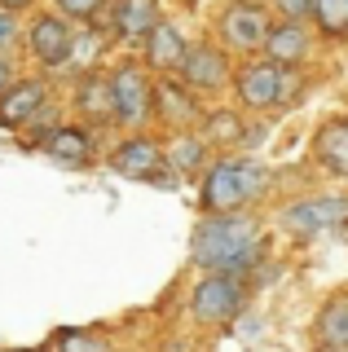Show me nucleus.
Masks as SVG:
<instances>
[{
    "label": "nucleus",
    "mask_w": 348,
    "mask_h": 352,
    "mask_svg": "<svg viewBox=\"0 0 348 352\" xmlns=\"http://www.w3.org/2000/svg\"><path fill=\"white\" fill-rule=\"evenodd\" d=\"M190 260L199 269L252 273L260 260V220L243 212H203L190 238Z\"/></svg>",
    "instance_id": "obj_1"
},
{
    "label": "nucleus",
    "mask_w": 348,
    "mask_h": 352,
    "mask_svg": "<svg viewBox=\"0 0 348 352\" xmlns=\"http://www.w3.org/2000/svg\"><path fill=\"white\" fill-rule=\"evenodd\" d=\"M269 194V168L256 159H216L203 172L199 207L203 212H243L247 203Z\"/></svg>",
    "instance_id": "obj_2"
},
{
    "label": "nucleus",
    "mask_w": 348,
    "mask_h": 352,
    "mask_svg": "<svg viewBox=\"0 0 348 352\" xmlns=\"http://www.w3.org/2000/svg\"><path fill=\"white\" fill-rule=\"evenodd\" d=\"M243 300H247V273L203 269V278L190 295V317L194 326H230L243 313Z\"/></svg>",
    "instance_id": "obj_3"
},
{
    "label": "nucleus",
    "mask_w": 348,
    "mask_h": 352,
    "mask_svg": "<svg viewBox=\"0 0 348 352\" xmlns=\"http://www.w3.org/2000/svg\"><path fill=\"white\" fill-rule=\"evenodd\" d=\"M282 229L296 238H322L348 225V194H313V198H296L278 212Z\"/></svg>",
    "instance_id": "obj_4"
},
{
    "label": "nucleus",
    "mask_w": 348,
    "mask_h": 352,
    "mask_svg": "<svg viewBox=\"0 0 348 352\" xmlns=\"http://www.w3.org/2000/svg\"><path fill=\"white\" fill-rule=\"evenodd\" d=\"M115 124L119 128H141L150 115H155V75H146L141 62H124L115 66Z\"/></svg>",
    "instance_id": "obj_5"
},
{
    "label": "nucleus",
    "mask_w": 348,
    "mask_h": 352,
    "mask_svg": "<svg viewBox=\"0 0 348 352\" xmlns=\"http://www.w3.org/2000/svg\"><path fill=\"white\" fill-rule=\"evenodd\" d=\"M269 27H274V22H269L265 5H256V0H234V5H225L221 22H216V31H221V44H225V49H238V53L265 49Z\"/></svg>",
    "instance_id": "obj_6"
},
{
    "label": "nucleus",
    "mask_w": 348,
    "mask_h": 352,
    "mask_svg": "<svg viewBox=\"0 0 348 352\" xmlns=\"http://www.w3.org/2000/svg\"><path fill=\"white\" fill-rule=\"evenodd\" d=\"M27 49L40 66H67L75 53V31L67 14H40L27 27Z\"/></svg>",
    "instance_id": "obj_7"
},
{
    "label": "nucleus",
    "mask_w": 348,
    "mask_h": 352,
    "mask_svg": "<svg viewBox=\"0 0 348 352\" xmlns=\"http://www.w3.org/2000/svg\"><path fill=\"white\" fill-rule=\"evenodd\" d=\"M278 88H282V66L274 58L265 62H243L234 71V93L243 110H269L278 106Z\"/></svg>",
    "instance_id": "obj_8"
},
{
    "label": "nucleus",
    "mask_w": 348,
    "mask_h": 352,
    "mask_svg": "<svg viewBox=\"0 0 348 352\" xmlns=\"http://www.w3.org/2000/svg\"><path fill=\"white\" fill-rule=\"evenodd\" d=\"M177 75L194 93H221L225 84H234L230 58H225V49H216V44H190V53H186V62H181Z\"/></svg>",
    "instance_id": "obj_9"
},
{
    "label": "nucleus",
    "mask_w": 348,
    "mask_h": 352,
    "mask_svg": "<svg viewBox=\"0 0 348 352\" xmlns=\"http://www.w3.org/2000/svg\"><path fill=\"white\" fill-rule=\"evenodd\" d=\"M111 168L128 181H155V176L168 168V150L159 146L155 137H128L124 146L111 154Z\"/></svg>",
    "instance_id": "obj_10"
},
{
    "label": "nucleus",
    "mask_w": 348,
    "mask_h": 352,
    "mask_svg": "<svg viewBox=\"0 0 348 352\" xmlns=\"http://www.w3.org/2000/svg\"><path fill=\"white\" fill-rule=\"evenodd\" d=\"M159 22H163L159 18V0H115L111 27L128 49H146V40L155 36Z\"/></svg>",
    "instance_id": "obj_11"
},
{
    "label": "nucleus",
    "mask_w": 348,
    "mask_h": 352,
    "mask_svg": "<svg viewBox=\"0 0 348 352\" xmlns=\"http://www.w3.org/2000/svg\"><path fill=\"white\" fill-rule=\"evenodd\" d=\"M155 115L172 128H186L199 119V102H194V88L177 75H159L155 80Z\"/></svg>",
    "instance_id": "obj_12"
},
{
    "label": "nucleus",
    "mask_w": 348,
    "mask_h": 352,
    "mask_svg": "<svg viewBox=\"0 0 348 352\" xmlns=\"http://www.w3.org/2000/svg\"><path fill=\"white\" fill-rule=\"evenodd\" d=\"M45 97H49L45 80H18L5 97H0V128H9V132L27 128L31 119L45 110Z\"/></svg>",
    "instance_id": "obj_13"
},
{
    "label": "nucleus",
    "mask_w": 348,
    "mask_h": 352,
    "mask_svg": "<svg viewBox=\"0 0 348 352\" xmlns=\"http://www.w3.org/2000/svg\"><path fill=\"white\" fill-rule=\"evenodd\" d=\"M75 106H80L84 124H115V75H102V71H89L75 88Z\"/></svg>",
    "instance_id": "obj_14"
},
{
    "label": "nucleus",
    "mask_w": 348,
    "mask_h": 352,
    "mask_svg": "<svg viewBox=\"0 0 348 352\" xmlns=\"http://www.w3.org/2000/svg\"><path fill=\"white\" fill-rule=\"evenodd\" d=\"M40 150H45L53 163H62V168H89V163L97 159V150H93V132H89V128H75V124L53 128Z\"/></svg>",
    "instance_id": "obj_15"
},
{
    "label": "nucleus",
    "mask_w": 348,
    "mask_h": 352,
    "mask_svg": "<svg viewBox=\"0 0 348 352\" xmlns=\"http://www.w3.org/2000/svg\"><path fill=\"white\" fill-rule=\"evenodd\" d=\"M146 66L150 71H159V75H172V71H181V62H186V53H190V40L181 36V27L177 22H159L155 27V36L146 40Z\"/></svg>",
    "instance_id": "obj_16"
},
{
    "label": "nucleus",
    "mask_w": 348,
    "mask_h": 352,
    "mask_svg": "<svg viewBox=\"0 0 348 352\" xmlns=\"http://www.w3.org/2000/svg\"><path fill=\"white\" fill-rule=\"evenodd\" d=\"M309 49H313V40H309V31H304V22L282 18V22H274V27H269L265 58H274L278 66H300L304 58H309Z\"/></svg>",
    "instance_id": "obj_17"
},
{
    "label": "nucleus",
    "mask_w": 348,
    "mask_h": 352,
    "mask_svg": "<svg viewBox=\"0 0 348 352\" xmlns=\"http://www.w3.org/2000/svg\"><path fill=\"white\" fill-rule=\"evenodd\" d=\"M313 154L326 172L348 176V119H326V124L313 132Z\"/></svg>",
    "instance_id": "obj_18"
},
{
    "label": "nucleus",
    "mask_w": 348,
    "mask_h": 352,
    "mask_svg": "<svg viewBox=\"0 0 348 352\" xmlns=\"http://www.w3.org/2000/svg\"><path fill=\"white\" fill-rule=\"evenodd\" d=\"M313 335H318V344H322V348H340V352L348 348V291L331 295V300L322 304Z\"/></svg>",
    "instance_id": "obj_19"
},
{
    "label": "nucleus",
    "mask_w": 348,
    "mask_h": 352,
    "mask_svg": "<svg viewBox=\"0 0 348 352\" xmlns=\"http://www.w3.org/2000/svg\"><path fill=\"white\" fill-rule=\"evenodd\" d=\"M208 146L212 141L203 137V132H181V137L168 146V163L181 176H194V172H203V163H208Z\"/></svg>",
    "instance_id": "obj_20"
},
{
    "label": "nucleus",
    "mask_w": 348,
    "mask_h": 352,
    "mask_svg": "<svg viewBox=\"0 0 348 352\" xmlns=\"http://www.w3.org/2000/svg\"><path fill=\"white\" fill-rule=\"evenodd\" d=\"M313 22L326 40H348V0H313Z\"/></svg>",
    "instance_id": "obj_21"
},
{
    "label": "nucleus",
    "mask_w": 348,
    "mask_h": 352,
    "mask_svg": "<svg viewBox=\"0 0 348 352\" xmlns=\"http://www.w3.org/2000/svg\"><path fill=\"white\" fill-rule=\"evenodd\" d=\"M203 137L216 141V146H234V141H243V137H247V128L238 124L234 110H216V115L203 119Z\"/></svg>",
    "instance_id": "obj_22"
},
{
    "label": "nucleus",
    "mask_w": 348,
    "mask_h": 352,
    "mask_svg": "<svg viewBox=\"0 0 348 352\" xmlns=\"http://www.w3.org/2000/svg\"><path fill=\"white\" fill-rule=\"evenodd\" d=\"M58 5V14H67L71 22H97L106 9V0H53Z\"/></svg>",
    "instance_id": "obj_23"
},
{
    "label": "nucleus",
    "mask_w": 348,
    "mask_h": 352,
    "mask_svg": "<svg viewBox=\"0 0 348 352\" xmlns=\"http://www.w3.org/2000/svg\"><path fill=\"white\" fill-rule=\"evenodd\" d=\"M304 97V75L296 66H282V88H278V106H296Z\"/></svg>",
    "instance_id": "obj_24"
},
{
    "label": "nucleus",
    "mask_w": 348,
    "mask_h": 352,
    "mask_svg": "<svg viewBox=\"0 0 348 352\" xmlns=\"http://www.w3.org/2000/svg\"><path fill=\"white\" fill-rule=\"evenodd\" d=\"M274 5H278L282 18H296V22L313 18V0H274Z\"/></svg>",
    "instance_id": "obj_25"
},
{
    "label": "nucleus",
    "mask_w": 348,
    "mask_h": 352,
    "mask_svg": "<svg viewBox=\"0 0 348 352\" xmlns=\"http://www.w3.org/2000/svg\"><path fill=\"white\" fill-rule=\"evenodd\" d=\"M18 40V22H14V9H0V53Z\"/></svg>",
    "instance_id": "obj_26"
},
{
    "label": "nucleus",
    "mask_w": 348,
    "mask_h": 352,
    "mask_svg": "<svg viewBox=\"0 0 348 352\" xmlns=\"http://www.w3.org/2000/svg\"><path fill=\"white\" fill-rule=\"evenodd\" d=\"M14 84H18V80H14V66H9V58L0 53V97H5V93H9Z\"/></svg>",
    "instance_id": "obj_27"
},
{
    "label": "nucleus",
    "mask_w": 348,
    "mask_h": 352,
    "mask_svg": "<svg viewBox=\"0 0 348 352\" xmlns=\"http://www.w3.org/2000/svg\"><path fill=\"white\" fill-rule=\"evenodd\" d=\"M256 330H260V317H256V313H243V326H238V335L247 339V335H256Z\"/></svg>",
    "instance_id": "obj_28"
},
{
    "label": "nucleus",
    "mask_w": 348,
    "mask_h": 352,
    "mask_svg": "<svg viewBox=\"0 0 348 352\" xmlns=\"http://www.w3.org/2000/svg\"><path fill=\"white\" fill-rule=\"evenodd\" d=\"M27 5H31V0H0V9H14V14H23Z\"/></svg>",
    "instance_id": "obj_29"
}]
</instances>
